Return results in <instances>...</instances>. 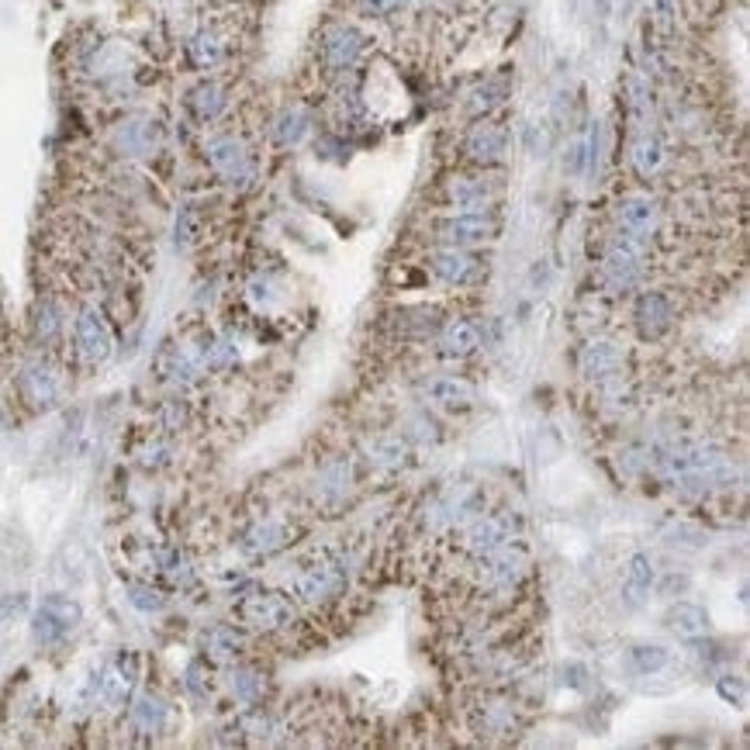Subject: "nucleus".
Returning a JSON list of instances; mask_svg holds the SVG:
<instances>
[{
  "mask_svg": "<svg viewBox=\"0 0 750 750\" xmlns=\"http://www.w3.org/2000/svg\"><path fill=\"white\" fill-rule=\"evenodd\" d=\"M646 243L651 239L630 236V232H619V236L609 243L606 260H602V277L609 288H615V291L636 288L646 270Z\"/></svg>",
  "mask_w": 750,
  "mask_h": 750,
  "instance_id": "obj_1",
  "label": "nucleus"
},
{
  "mask_svg": "<svg viewBox=\"0 0 750 750\" xmlns=\"http://www.w3.org/2000/svg\"><path fill=\"white\" fill-rule=\"evenodd\" d=\"M343 588H346V567H343V560H335L332 554L312 557L294 575V594H298L301 602H308V606L329 602Z\"/></svg>",
  "mask_w": 750,
  "mask_h": 750,
  "instance_id": "obj_2",
  "label": "nucleus"
},
{
  "mask_svg": "<svg viewBox=\"0 0 750 750\" xmlns=\"http://www.w3.org/2000/svg\"><path fill=\"white\" fill-rule=\"evenodd\" d=\"M526 571H529V557H526V550L515 539L505 543V547H499V550L478 557V578L491 591H512V588H519V581L526 578Z\"/></svg>",
  "mask_w": 750,
  "mask_h": 750,
  "instance_id": "obj_3",
  "label": "nucleus"
},
{
  "mask_svg": "<svg viewBox=\"0 0 750 750\" xmlns=\"http://www.w3.org/2000/svg\"><path fill=\"white\" fill-rule=\"evenodd\" d=\"M499 236V218L484 212H457L436 222V239L443 246H481Z\"/></svg>",
  "mask_w": 750,
  "mask_h": 750,
  "instance_id": "obj_4",
  "label": "nucleus"
},
{
  "mask_svg": "<svg viewBox=\"0 0 750 750\" xmlns=\"http://www.w3.org/2000/svg\"><path fill=\"white\" fill-rule=\"evenodd\" d=\"M429 270L443 283H450V288H471V283L484 280V274H488L481 256L468 253L463 246H443V249L429 253Z\"/></svg>",
  "mask_w": 750,
  "mask_h": 750,
  "instance_id": "obj_5",
  "label": "nucleus"
},
{
  "mask_svg": "<svg viewBox=\"0 0 750 750\" xmlns=\"http://www.w3.org/2000/svg\"><path fill=\"white\" fill-rule=\"evenodd\" d=\"M360 53H364V35H360L356 29H350V24H332V29L322 35V45H319L322 66L329 73L353 69Z\"/></svg>",
  "mask_w": 750,
  "mask_h": 750,
  "instance_id": "obj_6",
  "label": "nucleus"
},
{
  "mask_svg": "<svg viewBox=\"0 0 750 750\" xmlns=\"http://www.w3.org/2000/svg\"><path fill=\"white\" fill-rule=\"evenodd\" d=\"M615 222H619V232H630V236H640V239H651L657 225H661V208L654 197L646 194H630L619 201L615 208Z\"/></svg>",
  "mask_w": 750,
  "mask_h": 750,
  "instance_id": "obj_7",
  "label": "nucleus"
},
{
  "mask_svg": "<svg viewBox=\"0 0 750 750\" xmlns=\"http://www.w3.org/2000/svg\"><path fill=\"white\" fill-rule=\"evenodd\" d=\"M495 194H499V180H491L488 173H460L447 184V201L463 212H484V204H491Z\"/></svg>",
  "mask_w": 750,
  "mask_h": 750,
  "instance_id": "obj_8",
  "label": "nucleus"
},
{
  "mask_svg": "<svg viewBox=\"0 0 750 750\" xmlns=\"http://www.w3.org/2000/svg\"><path fill=\"white\" fill-rule=\"evenodd\" d=\"M515 536V523L508 512H491V515H481V519L468 529V550L471 557H484L491 550L505 547V543H512Z\"/></svg>",
  "mask_w": 750,
  "mask_h": 750,
  "instance_id": "obj_9",
  "label": "nucleus"
},
{
  "mask_svg": "<svg viewBox=\"0 0 750 750\" xmlns=\"http://www.w3.org/2000/svg\"><path fill=\"white\" fill-rule=\"evenodd\" d=\"M623 364H626V353L609 340H591L578 353V367L588 381H612L623 374Z\"/></svg>",
  "mask_w": 750,
  "mask_h": 750,
  "instance_id": "obj_10",
  "label": "nucleus"
},
{
  "mask_svg": "<svg viewBox=\"0 0 750 750\" xmlns=\"http://www.w3.org/2000/svg\"><path fill=\"white\" fill-rule=\"evenodd\" d=\"M243 619L256 630H280V626L294 623V606L283 599V594L260 591L243 606Z\"/></svg>",
  "mask_w": 750,
  "mask_h": 750,
  "instance_id": "obj_11",
  "label": "nucleus"
},
{
  "mask_svg": "<svg viewBox=\"0 0 750 750\" xmlns=\"http://www.w3.org/2000/svg\"><path fill=\"white\" fill-rule=\"evenodd\" d=\"M675 325V304L661 291H646L636 301V329L643 340H661V335Z\"/></svg>",
  "mask_w": 750,
  "mask_h": 750,
  "instance_id": "obj_12",
  "label": "nucleus"
},
{
  "mask_svg": "<svg viewBox=\"0 0 750 750\" xmlns=\"http://www.w3.org/2000/svg\"><path fill=\"white\" fill-rule=\"evenodd\" d=\"M426 398L439 408H471L478 401V387L463 377L439 374V377L426 381Z\"/></svg>",
  "mask_w": 750,
  "mask_h": 750,
  "instance_id": "obj_13",
  "label": "nucleus"
},
{
  "mask_svg": "<svg viewBox=\"0 0 750 750\" xmlns=\"http://www.w3.org/2000/svg\"><path fill=\"white\" fill-rule=\"evenodd\" d=\"M208 152H212V163L218 167V173L228 176L232 184H243V180L253 176V160H249V152L239 139H232V136L215 139Z\"/></svg>",
  "mask_w": 750,
  "mask_h": 750,
  "instance_id": "obj_14",
  "label": "nucleus"
},
{
  "mask_svg": "<svg viewBox=\"0 0 750 750\" xmlns=\"http://www.w3.org/2000/svg\"><path fill=\"white\" fill-rule=\"evenodd\" d=\"M630 160H633V170L643 176V180H654L667 170V160H671V152H667V142L661 136H651V132H643L633 146H630Z\"/></svg>",
  "mask_w": 750,
  "mask_h": 750,
  "instance_id": "obj_15",
  "label": "nucleus"
},
{
  "mask_svg": "<svg viewBox=\"0 0 750 750\" xmlns=\"http://www.w3.org/2000/svg\"><path fill=\"white\" fill-rule=\"evenodd\" d=\"M505 142H508V136H505V128L502 125H495V121H481L474 132L468 136V157L474 160V163H495V160H502V152H505Z\"/></svg>",
  "mask_w": 750,
  "mask_h": 750,
  "instance_id": "obj_16",
  "label": "nucleus"
},
{
  "mask_svg": "<svg viewBox=\"0 0 750 750\" xmlns=\"http://www.w3.org/2000/svg\"><path fill=\"white\" fill-rule=\"evenodd\" d=\"M439 329H443V319L436 308H401L395 315V332L405 340H429Z\"/></svg>",
  "mask_w": 750,
  "mask_h": 750,
  "instance_id": "obj_17",
  "label": "nucleus"
},
{
  "mask_svg": "<svg viewBox=\"0 0 750 750\" xmlns=\"http://www.w3.org/2000/svg\"><path fill=\"white\" fill-rule=\"evenodd\" d=\"M439 340H443V346H447L450 356H471L481 346V329L474 322L453 319L450 325L439 329Z\"/></svg>",
  "mask_w": 750,
  "mask_h": 750,
  "instance_id": "obj_18",
  "label": "nucleus"
},
{
  "mask_svg": "<svg viewBox=\"0 0 750 750\" xmlns=\"http://www.w3.org/2000/svg\"><path fill=\"white\" fill-rule=\"evenodd\" d=\"M667 626L685 640H695V636L709 633V615H706V609H698L692 602H678L667 612Z\"/></svg>",
  "mask_w": 750,
  "mask_h": 750,
  "instance_id": "obj_19",
  "label": "nucleus"
},
{
  "mask_svg": "<svg viewBox=\"0 0 750 750\" xmlns=\"http://www.w3.org/2000/svg\"><path fill=\"white\" fill-rule=\"evenodd\" d=\"M651 585H654V564L651 557L636 554L626 567V578H623V594L630 606H640L646 594H651Z\"/></svg>",
  "mask_w": 750,
  "mask_h": 750,
  "instance_id": "obj_20",
  "label": "nucleus"
},
{
  "mask_svg": "<svg viewBox=\"0 0 750 750\" xmlns=\"http://www.w3.org/2000/svg\"><path fill=\"white\" fill-rule=\"evenodd\" d=\"M76 343L90 360H105L108 356V329L100 322V315L84 312V319L76 322Z\"/></svg>",
  "mask_w": 750,
  "mask_h": 750,
  "instance_id": "obj_21",
  "label": "nucleus"
},
{
  "mask_svg": "<svg viewBox=\"0 0 750 750\" xmlns=\"http://www.w3.org/2000/svg\"><path fill=\"white\" fill-rule=\"evenodd\" d=\"M225 53H228L225 39H222L218 32H212V29H204V32H197V35L191 39V60H194V66H201V69L218 66V63L225 60Z\"/></svg>",
  "mask_w": 750,
  "mask_h": 750,
  "instance_id": "obj_22",
  "label": "nucleus"
},
{
  "mask_svg": "<svg viewBox=\"0 0 750 750\" xmlns=\"http://www.w3.org/2000/svg\"><path fill=\"white\" fill-rule=\"evenodd\" d=\"M76 619V606L63 602V599H53L45 602L42 612H39V636H60L73 626Z\"/></svg>",
  "mask_w": 750,
  "mask_h": 750,
  "instance_id": "obj_23",
  "label": "nucleus"
},
{
  "mask_svg": "<svg viewBox=\"0 0 750 750\" xmlns=\"http://www.w3.org/2000/svg\"><path fill=\"white\" fill-rule=\"evenodd\" d=\"M626 105H630V115L633 121H646L654 115V94H651V84L640 81V76H633V81L626 84Z\"/></svg>",
  "mask_w": 750,
  "mask_h": 750,
  "instance_id": "obj_24",
  "label": "nucleus"
},
{
  "mask_svg": "<svg viewBox=\"0 0 750 750\" xmlns=\"http://www.w3.org/2000/svg\"><path fill=\"white\" fill-rule=\"evenodd\" d=\"M671 661V654L664 651V646H633L630 651V664L636 675H657V671Z\"/></svg>",
  "mask_w": 750,
  "mask_h": 750,
  "instance_id": "obj_25",
  "label": "nucleus"
},
{
  "mask_svg": "<svg viewBox=\"0 0 750 750\" xmlns=\"http://www.w3.org/2000/svg\"><path fill=\"white\" fill-rule=\"evenodd\" d=\"M371 460L381 463V468H401L405 460V443L398 436H381L371 443Z\"/></svg>",
  "mask_w": 750,
  "mask_h": 750,
  "instance_id": "obj_26",
  "label": "nucleus"
},
{
  "mask_svg": "<svg viewBox=\"0 0 750 750\" xmlns=\"http://www.w3.org/2000/svg\"><path fill=\"white\" fill-rule=\"evenodd\" d=\"M194 111H197V118H215L218 111H222V105H225V97H222V90L215 87V84H204V87H197L194 90Z\"/></svg>",
  "mask_w": 750,
  "mask_h": 750,
  "instance_id": "obj_27",
  "label": "nucleus"
},
{
  "mask_svg": "<svg viewBox=\"0 0 750 750\" xmlns=\"http://www.w3.org/2000/svg\"><path fill=\"white\" fill-rule=\"evenodd\" d=\"M304 132H308V118L301 111H288V115L280 118V125H277V139L280 142H298Z\"/></svg>",
  "mask_w": 750,
  "mask_h": 750,
  "instance_id": "obj_28",
  "label": "nucleus"
},
{
  "mask_svg": "<svg viewBox=\"0 0 750 750\" xmlns=\"http://www.w3.org/2000/svg\"><path fill=\"white\" fill-rule=\"evenodd\" d=\"M719 695L727 698V703H737V706L747 703V688H743V682H733V678H722V682H719Z\"/></svg>",
  "mask_w": 750,
  "mask_h": 750,
  "instance_id": "obj_29",
  "label": "nucleus"
},
{
  "mask_svg": "<svg viewBox=\"0 0 750 750\" xmlns=\"http://www.w3.org/2000/svg\"><path fill=\"white\" fill-rule=\"evenodd\" d=\"M398 4L401 0H360V11L371 14V18H384V14H392Z\"/></svg>",
  "mask_w": 750,
  "mask_h": 750,
  "instance_id": "obj_30",
  "label": "nucleus"
},
{
  "mask_svg": "<svg viewBox=\"0 0 750 750\" xmlns=\"http://www.w3.org/2000/svg\"><path fill=\"white\" fill-rule=\"evenodd\" d=\"M432 4H443V0H432Z\"/></svg>",
  "mask_w": 750,
  "mask_h": 750,
  "instance_id": "obj_31",
  "label": "nucleus"
}]
</instances>
